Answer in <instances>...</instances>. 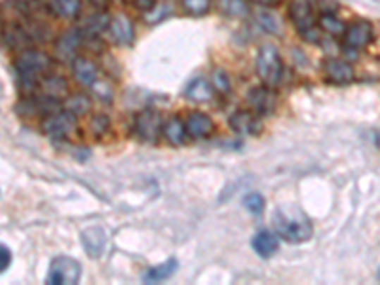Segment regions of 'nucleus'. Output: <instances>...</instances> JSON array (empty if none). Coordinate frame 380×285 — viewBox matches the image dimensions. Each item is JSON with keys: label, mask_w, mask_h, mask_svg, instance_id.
I'll use <instances>...</instances> for the list:
<instances>
[{"label": "nucleus", "mask_w": 380, "mask_h": 285, "mask_svg": "<svg viewBox=\"0 0 380 285\" xmlns=\"http://www.w3.org/2000/svg\"><path fill=\"white\" fill-rule=\"evenodd\" d=\"M276 232L289 243H305L314 234L310 219L299 207H278L272 217Z\"/></svg>", "instance_id": "f257e3e1"}, {"label": "nucleus", "mask_w": 380, "mask_h": 285, "mask_svg": "<svg viewBox=\"0 0 380 285\" xmlns=\"http://www.w3.org/2000/svg\"><path fill=\"white\" fill-rule=\"evenodd\" d=\"M51 67V59L44 51L27 50L16 59L13 71L18 76L19 87L25 93H32L37 90L40 76Z\"/></svg>", "instance_id": "f03ea898"}, {"label": "nucleus", "mask_w": 380, "mask_h": 285, "mask_svg": "<svg viewBox=\"0 0 380 285\" xmlns=\"http://www.w3.org/2000/svg\"><path fill=\"white\" fill-rule=\"evenodd\" d=\"M257 75L266 86L276 87L283 76V61L280 51L272 44H264L257 56Z\"/></svg>", "instance_id": "7ed1b4c3"}, {"label": "nucleus", "mask_w": 380, "mask_h": 285, "mask_svg": "<svg viewBox=\"0 0 380 285\" xmlns=\"http://www.w3.org/2000/svg\"><path fill=\"white\" fill-rule=\"evenodd\" d=\"M80 262L71 257H56L51 260L46 284L50 285H76L80 281Z\"/></svg>", "instance_id": "20e7f679"}, {"label": "nucleus", "mask_w": 380, "mask_h": 285, "mask_svg": "<svg viewBox=\"0 0 380 285\" xmlns=\"http://www.w3.org/2000/svg\"><path fill=\"white\" fill-rule=\"evenodd\" d=\"M76 126H78V116L75 112L57 111L50 116L44 118L42 131L51 139L61 141V139H67L76 130Z\"/></svg>", "instance_id": "39448f33"}, {"label": "nucleus", "mask_w": 380, "mask_h": 285, "mask_svg": "<svg viewBox=\"0 0 380 285\" xmlns=\"http://www.w3.org/2000/svg\"><path fill=\"white\" fill-rule=\"evenodd\" d=\"M133 131L137 137L145 142H156L160 133H164V122L162 116L152 109H145L135 116L133 122Z\"/></svg>", "instance_id": "423d86ee"}, {"label": "nucleus", "mask_w": 380, "mask_h": 285, "mask_svg": "<svg viewBox=\"0 0 380 285\" xmlns=\"http://www.w3.org/2000/svg\"><path fill=\"white\" fill-rule=\"evenodd\" d=\"M373 42V27L369 21H354L352 25L346 27L343 37L344 50L357 54L363 48H367Z\"/></svg>", "instance_id": "0eeeda50"}, {"label": "nucleus", "mask_w": 380, "mask_h": 285, "mask_svg": "<svg viewBox=\"0 0 380 285\" xmlns=\"http://www.w3.org/2000/svg\"><path fill=\"white\" fill-rule=\"evenodd\" d=\"M228 124L236 133L240 135H253L257 137L262 131V120L261 114H257L255 111H238L234 112L228 120Z\"/></svg>", "instance_id": "6e6552de"}, {"label": "nucleus", "mask_w": 380, "mask_h": 285, "mask_svg": "<svg viewBox=\"0 0 380 285\" xmlns=\"http://www.w3.org/2000/svg\"><path fill=\"white\" fill-rule=\"evenodd\" d=\"M247 103L257 114L266 116L276 109L278 97H276V93L272 92L270 86H255L247 92Z\"/></svg>", "instance_id": "1a4fd4ad"}, {"label": "nucleus", "mask_w": 380, "mask_h": 285, "mask_svg": "<svg viewBox=\"0 0 380 285\" xmlns=\"http://www.w3.org/2000/svg\"><path fill=\"white\" fill-rule=\"evenodd\" d=\"M289 16L293 19L295 27L299 29L300 35L314 29V6H312V0H291Z\"/></svg>", "instance_id": "9d476101"}, {"label": "nucleus", "mask_w": 380, "mask_h": 285, "mask_svg": "<svg viewBox=\"0 0 380 285\" xmlns=\"http://www.w3.org/2000/svg\"><path fill=\"white\" fill-rule=\"evenodd\" d=\"M325 80L331 84H348L354 80V68L343 59H327L324 63Z\"/></svg>", "instance_id": "9b49d317"}, {"label": "nucleus", "mask_w": 380, "mask_h": 285, "mask_svg": "<svg viewBox=\"0 0 380 285\" xmlns=\"http://www.w3.org/2000/svg\"><path fill=\"white\" fill-rule=\"evenodd\" d=\"M82 245L86 249L87 257L99 259L106 245V234L101 226H92L82 232Z\"/></svg>", "instance_id": "f8f14e48"}, {"label": "nucleus", "mask_w": 380, "mask_h": 285, "mask_svg": "<svg viewBox=\"0 0 380 285\" xmlns=\"http://www.w3.org/2000/svg\"><path fill=\"white\" fill-rule=\"evenodd\" d=\"M73 75L78 82H80L82 86H94L95 82L99 80V68L95 65L92 59H87V57H75L73 59Z\"/></svg>", "instance_id": "ddd939ff"}, {"label": "nucleus", "mask_w": 380, "mask_h": 285, "mask_svg": "<svg viewBox=\"0 0 380 285\" xmlns=\"http://www.w3.org/2000/svg\"><path fill=\"white\" fill-rule=\"evenodd\" d=\"M187 131L192 139H206L215 131V122L206 112H192L187 120Z\"/></svg>", "instance_id": "4468645a"}, {"label": "nucleus", "mask_w": 380, "mask_h": 285, "mask_svg": "<svg viewBox=\"0 0 380 285\" xmlns=\"http://www.w3.org/2000/svg\"><path fill=\"white\" fill-rule=\"evenodd\" d=\"M251 245H253L255 253L259 255L261 259H270L272 255L278 253V249H280V240H278L272 232L261 230V232H257V234L253 236Z\"/></svg>", "instance_id": "2eb2a0df"}, {"label": "nucleus", "mask_w": 380, "mask_h": 285, "mask_svg": "<svg viewBox=\"0 0 380 285\" xmlns=\"http://www.w3.org/2000/svg\"><path fill=\"white\" fill-rule=\"evenodd\" d=\"M111 35H113L114 42L118 44H131L133 42V23L125 16H116L111 19Z\"/></svg>", "instance_id": "dca6fc26"}, {"label": "nucleus", "mask_w": 380, "mask_h": 285, "mask_svg": "<svg viewBox=\"0 0 380 285\" xmlns=\"http://www.w3.org/2000/svg\"><path fill=\"white\" fill-rule=\"evenodd\" d=\"M177 267H179V262H177V259L171 257V259H168L166 262H162V265L149 268V270L143 274V281L145 284H158V281L169 279L175 274Z\"/></svg>", "instance_id": "f3484780"}, {"label": "nucleus", "mask_w": 380, "mask_h": 285, "mask_svg": "<svg viewBox=\"0 0 380 285\" xmlns=\"http://www.w3.org/2000/svg\"><path fill=\"white\" fill-rule=\"evenodd\" d=\"M187 126L183 124V120L179 116H171L168 122L164 124V137H166L173 147H179V145L187 141Z\"/></svg>", "instance_id": "a211bd4d"}, {"label": "nucleus", "mask_w": 380, "mask_h": 285, "mask_svg": "<svg viewBox=\"0 0 380 285\" xmlns=\"http://www.w3.org/2000/svg\"><path fill=\"white\" fill-rule=\"evenodd\" d=\"M185 95H187L190 101H194V103H206V101H212L213 87L212 84L204 80V78H196V80L188 84Z\"/></svg>", "instance_id": "6ab92c4d"}, {"label": "nucleus", "mask_w": 380, "mask_h": 285, "mask_svg": "<svg viewBox=\"0 0 380 285\" xmlns=\"http://www.w3.org/2000/svg\"><path fill=\"white\" fill-rule=\"evenodd\" d=\"M40 84H42L44 93L50 95V97H56V99H59L63 95H67V92H69V84H67V80L61 78V76H48V78H44Z\"/></svg>", "instance_id": "aec40b11"}, {"label": "nucleus", "mask_w": 380, "mask_h": 285, "mask_svg": "<svg viewBox=\"0 0 380 285\" xmlns=\"http://www.w3.org/2000/svg\"><path fill=\"white\" fill-rule=\"evenodd\" d=\"M80 40L82 37L78 31L65 32V35L59 38V42H57V56L59 57L73 56L76 51V48L80 46Z\"/></svg>", "instance_id": "412c9836"}, {"label": "nucleus", "mask_w": 380, "mask_h": 285, "mask_svg": "<svg viewBox=\"0 0 380 285\" xmlns=\"http://www.w3.org/2000/svg\"><path fill=\"white\" fill-rule=\"evenodd\" d=\"M51 13L65 19H75L80 13V2L78 0H51Z\"/></svg>", "instance_id": "4be33fe9"}, {"label": "nucleus", "mask_w": 380, "mask_h": 285, "mask_svg": "<svg viewBox=\"0 0 380 285\" xmlns=\"http://www.w3.org/2000/svg\"><path fill=\"white\" fill-rule=\"evenodd\" d=\"M65 109L71 112H75L76 116H84L87 112L92 111V101L86 95H80V93H76V95H71L65 101Z\"/></svg>", "instance_id": "5701e85b"}, {"label": "nucleus", "mask_w": 380, "mask_h": 285, "mask_svg": "<svg viewBox=\"0 0 380 285\" xmlns=\"http://www.w3.org/2000/svg\"><path fill=\"white\" fill-rule=\"evenodd\" d=\"M106 25H111V21H109V18H106L105 13H97V16H94V18H90L86 21V25H84V35H87V37H99L101 32L105 31Z\"/></svg>", "instance_id": "b1692460"}, {"label": "nucleus", "mask_w": 380, "mask_h": 285, "mask_svg": "<svg viewBox=\"0 0 380 285\" xmlns=\"http://www.w3.org/2000/svg\"><path fill=\"white\" fill-rule=\"evenodd\" d=\"M221 8H223V12L226 16H231V18H243V16H247V4L243 2V0H223L221 2Z\"/></svg>", "instance_id": "393cba45"}, {"label": "nucleus", "mask_w": 380, "mask_h": 285, "mask_svg": "<svg viewBox=\"0 0 380 285\" xmlns=\"http://www.w3.org/2000/svg\"><path fill=\"white\" fill-rule=\"evenodd\" d=\"M319 25H321L324 31H327L329 35H335V37H337V35H343V32L346 31L343 25V21H338L333 13H324L321 19H319Z\"/></svg>", "instance_id": "a878e982"}, {"label": "nucleus", "mask_w": 380, "mask_h": 285, "mask_svg": "<svg viewBox=\"0 0 380 285\" xmlns=\"http://www.w3.org/2000/svg\"><path fill=\"white\" fill-rule=\"evenodd\" d=\"M243 207L250 211L251 215H261L262 211H264V198H262V194L259 193L245 194V198H243Z\"/></svg>", "instance_id": "bb28decb"}, {"label": "nucleus", "mask_w": 380, "mask_h": 285, "mask_svg": "<svg viewBox=\"0 0 380 285\" xmlns=\"http://www.w3.org/2000/svg\"><path fill=\"white\" fill-rule=\"evenodd\" d=\"M209 6H212V0H183V8L190 16H204L209 12Z\"/></svg>", "instance_id": "cd10ccee"}, {"label": "nucleus", "mask_w": 380, "mask_h": 285, "mask_svg": "<svg viewBox=\"0 0 380 285\" xmlns=\"http://www.w3.org/2000/svg\"><path fill=\"white\" fill-rule=\"evenodd\" d=\"M212 80H213V86L217 87L219 92H221V93H231V90H232L231 78H228V75H226L223 68H217V71H213Z\"/></svg>", "instance_id": "c85d7f7f"}, {"label": "nucleus", "mask_w": 380, "mask_h": 285, "mask_svg": "<svg viewBox=\"0 0 380 285\" xmlns=\"http://www.w3.org/2000/svg\"><path fill=\"white\" fill-rule=\"evenodd\" d=\"M257 21H259V25L264 29V31L268 32H280V25H278V19L272 16V13L268 12H261L259 16H257Z\"/></svg>", "instance_id": "c756f323"}, {"label": "nucleus", "mask_w": 380, "mask_h": 285, "mask_svg": "<svg viewBox=\"0 0 380 285\" xmlns=\"http://www.w3.org/2000/svg\"><path fill=\"white\" fill-rule=\"evenodd\" d=\"M92 90H94L95 95H97L101 101H105V103H111V101H113L114 92H113V86H111L109 82L97 80L94 86H92Z\"/></svg>", "instance_id": "7c9ffc66"}, {"label": "nucleus", "mask_w": 380, "mask_h": 285, "mask_svg": "<svg viewBox=\"0 0 380 285\" xmlns=\"http://www.w3.org/2000/svg\"><path fill=\"white\" fill-rule=\"evenodd\" d=\"M109 126H111V120L105 116V114H97V116L92 118L90 122V130L94 131L95 135H103L105 131H109Z\"/></svg>", "instance_id": "2f4dec72"}, {"label": "nucleus", "mask_w": 380, "mask_h": 285, "mask_svg": "<svg viewBox=\"0 0 380 285\" xmlns=\"http://www.w3.org/2000/svg\"><path fill=\"white\" fill-rule=\"evenodd\" d=\"M10 262H12V251L6 245H0V272H6Z\"/></svg>", "instance_id": "473e14b6"}, {"label": "nucleus", "mask_w": 380, "mask_h": 285, "mask_svg": "<svg viewBox=\"0 0 380 285\" xmlns=\"http://www.w3.org/2000/svg\"><path fill=\"white\" fill-rule=\"evenodd\" d=\"M131 4L135 10L143 13H149L154 10V0H131Z\"/></svg>", "instance_id": "72a5a7b5"}, {"label": "nucleus", "mask_w": 380, "mask_h": 285, "mask_svg": "<svg viewBox=\"0 0 380 285\" xmlns=\"http://www.w3.org/2000/svg\"><path fill=\"white\" fill-rule=\"evenodd\" d=\"M90 2L94 4V8L101 10V12H105V8L109 6V0H90Z\"/></svg>", "instance_id": "f704fd0d"}, {"label": "nucleus", "mask_w": 380, "mask_h": 285, "mask_svg": "<svg viewBox=\"0 0 380 285\" xmlns=\"http://www.w3.org/2000/svg\"><path fill=\"white\" fill-rule=\"evenodd\" d=\"M259 4H274V0H255Z\"/></svg>", "instance_id": "c9c22d12"}, {"label": "nucleus", "mask_w": 380, "mask_h": 285, "mask_svg": "<svg viewBox=\"0 0 380 285\" xmlns=\"http://www.w3.org/2000/svg\"><path fill=\"white\" fill-rule=\"evenodd\" d=\"M376 145L380 147V133H376Z\"/></svg>", "instance_id": "e433bc0d"}, {"label": "nucleus", "mask_w": 380, "mask_h": 285, "mask_svg": "<svg viewBox=\"0 0 380 285\" xmlns=\"http://www.w3.org/2000/svg\"><path fill=\"white\" fill-rule=\"evenodd\" d=\"M376 278H379V279H380V268H379V274H376Z\"/></svg>", "instance_id": "4c0bfd02"}, {"label": "nucleus", "mask_w": 380, "mask_h": 285, "mask_svg": "<svg viewBox=\"0 0 380 285\" xmlns=\"http://www.w3.org/2000/svg\"><path fill=\"white\" fill-rule=\"evenodd\" d=\"M276 2H281V0H274V4H276Z\"/></svg>", "instance_id": "58836bf2"}]
</instances>
